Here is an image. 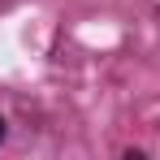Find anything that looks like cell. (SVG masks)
<instances>
[{"label": "cell", "instance_id": "cell-1", "mask_svg": "<svg viewBox=\"0 0 160 160\" xmlns=\"http://www.w3.org/2000/svg\"><path fill=\"white\" fill-rule=\"evenodd\" d=\"M0 138H4V117H0Z\"/></svg>", "mask_w": 160, "mask_h": 160}]
</instances>
